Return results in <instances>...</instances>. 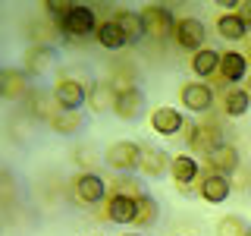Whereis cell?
Instances as JSON below:
<instances>
[{
    "label": "cell",
    "instance_id": "23",
    "mask_svg": "<svg viewBox=\"0 0 251 236\" xmlns=\"http://www.w3.org/2000/svg\"><path fill=\"white\" fill-rule=\"evenodd\" d=\"M110 19L116 22V26L123 29L126 41H138L141 35H145V26H141V16L138 13H129V10H113V16Z\"/></svg>",
    "mask_w": 251,
    "mask_h": 236
},
{
    "label": "cell",
    "instance_id": "31",
    "mask_svg": "<svg viewBox=\"0 0 251 236\" xmlns=\"http://www.w3.org/2000/svg\"><path fill=\"white\" fill-rule=\"evenodd\" d=\"M235 16L245 22V29H251V3H239L235 6Z\"/></svg>",
    "mask_w": 251,
    "mask_h": 236
},
{
    "label": "cell",
    "instance_id": "30",
    "mask_svg": "<svg viewBox=\"0 0 251 236\" xmlns=\"http://www.w3.org/2000/svg\"><path fill=\"white\" fill-rule=\"evenodd\" d=\"M69 10H73V3H66V0H47V3H44V13L50 16V19H57V26H60V19Z\"/></svg>",
    "mask_w": 251,
    "mask_h": 236
},
{
    "label": "cell",
    "instance_id": "18",
    "mask_svg": "<svg viewBox=\"0 0 251 236\" xmlns=\"http://www.w3.org/2000/svg\"><path fill=\"white\" fill-rule=\"evenodd\" d=\"M22 104L28 107L31 117H41V120H47V123H50L53 114L60 110L57 104H50V94H47V91H38V88H31L25 98H22Z\"/></svg>",
    "mask_w": 251,
    "mask_h": 236
},
{
    "label": "cell",
    "instance_id": "6",
    "mask_svg": "<svg viewBox=\"0 0 251 236\" xmlns=\"http://www.w3.org/2000/svg\"><path fill=\"white\" fill-rule=\"evenodd\" d=\"M73 192H75V199L85 202V205H98L100 199H107V195H110L104 177H100V173H91V170H85V173H78V177H75Z\"/></svg>",
    "mask_w": 251,
    "mask_h": 236
},
{
    "label": "cell",
    "instance_id": "26",
    "mask_svg": "<svg viewBox=\"0 0 251 236\" xmlns=\"http://www.w3.org/2000/svg\"><path fill=\"white\" fill-rule=\"evenodd\" d=\"M160 217V205H157L154 195H138V214H135V227H151Z\"/></svg>",
    "mask_w": 251,
    "mask_h": 236
},
{
    "label": "cell",
    "instance_id": "7",
    "mask_svg": "<svg viewBox=\"0 0 251 236\" xmlns=\"http://www.w3.org/2000/svg\"><path fill=\"white\" fill-rule=\"evenodd\" d=\"M179 101H182V107L195 110V114H204V110L214 107V88L207 82H185L179 88Z\"/></svg>",
    "mask_w": 251,
    "mask_h": 236
},
{
    "label": "cell",
    "instance_id": "28",
    "mask_svg": "<svg viewBox=\"0 0 251 236\" xmlns=\"http://www.w3.org/2000/svg\"><path fill=\"white\" fill-rule=\"evenodd\" d=\"M245 230H248V224L239 214H226L217 224V236H245Z\"/></svg>",
    "mask_w": 251,
    "mask_h": 236
},
{
    "label": "cell",
    "instance_id": "5",
    "mask_svg": "<svg viewBox=\"0 0 251 236\" xmlns=\"http://www.w3.org/2000/svg\"><path fill=\"white\" fill-rule=\"evenodd\" d=\"M88 101V88H85L78 79H60L57 85H53V104L60 110H78Z\"/></svg>",
    "mask_w": 251,
    "mask_h": 236
},
{
    "label": "cell",
    "instance_id": "15",
    "mask_svg": "<svg viewBox=\"0 0 251 236\" xmlns=\"http://www.w3.org/2000/svg\"><path fill=\"white\" fill-rule=\"evenodd\" d=\"M248 76V57L239 51H226L223 57H220V79H223L226 85H235L242 82V79Z\"/></svg>",
    "mask_w": 251,
    "mask_h": 236
},
{
    "label": "cell",
    "instance_id": "27",
    "mask_svg": "<svg viewBox=\"0 0 251 236\" xmlns=\"http://www.w3.org/2000/svg\"><path fill=\"white\" fill-rule=\"evenodd\" d=\"M78 126H82V114H78V110H57L53 120H50V129L60 132V136H69Z\"/></svg>",
    "mask_w": 251,
    "mask_h": 236
},
{
    "label": "cell",
    "instance_id": "13",
    "mask_svg": "<svg viewBox=\"0 0 251 236\" xmlns=\"http://www.w3.org/2000/svg\"><path fill=\"white\" fill-rule=\"evenodd\" d=\"M28 73L25 69H16V66H6L3 76H0V94L6 101H22L28 94Z\"/></svg>",
    "mask_w": 251,
    "mask_h": 236
},
{
    "label": "cell",
    "instance_id": "33",
    "mask_svg": "<svg viewBox=\"0 0 251 236\" xmlns=\"http://www.w3.org/2000/svg\"><path fill=\"white\" fill-rule=\"evenodd\" d=\"M123 236H141V233H123Z\"/></svg>",
    "mask_w": 251,
    "mask_h": 236
},
{
    "label": "cell",
    "instance_id": "20",
    "mask_svg": "<svg viewBox=\"0 0 251 236\" xmlns=\"http://www.w3.org/2000/svg\"><path fill=\"white\" fill-rule=\"evenodd\" d=\"M220 107H223L226 117H245L248 107H251V98L245 88H239V85H232V88L223 91V101H220Z\"/></svg>",
    "mask_w": 251,
    "mask_h": 236
},
{
    "label": "cell",
    "instance_id": "34",
    "mask_svg": "<svg viewBox=\"0 0 251 236\" xmlns=\"http://www.w3.org/2000/svg\"><path fill=\"white\" fill-rule=\"evenodd\" d=\"M245 236H251V227H248V230H245Z\"/></svg>",
    "mask_w": 251,
    "mask_h": 236
},
{
    "label": "cell",
    "instance_id": "32",
    "mask_svg": "<svg viewBox=\"0 0 251 236\" xmlns=\"http://www.w3.org/2000/svg\"><path fill=\"white\" fill-rule=\"evenodd\" d=\"M245 91H248V98H251V79H248V85H245Z\"/></svg>",
    "mask_w": 251,
    "mask_h": 236
},
{
    "label": "cell",
    "instance_id": "2",
    "mask_svg": "<svg viewBox=\"0 0 251 236\" xmlns=\"http://www.w3.org/2000/svg\"><path fill=\"white\" fill-rule=\"evenodd\" d=\"M141 151H145V145L120 139V142H113V145L104 151V161H107V167H113L120 173H129V170H135L141 164Z\"/></svg>",
    "mask_w": 251,
    "mask_h": 236
},
{
    "label": "cell",
    "instance_id": "1",
    "mask_svg": "<svg viewBox=\"0 0 251 236\" xmlns=\"http://www.w3.org/2000/svg\"><path fill=\"white\" fill-rule=\"evenodd\" d=\"M60 31L69 38H85V35H94L98 31V16H94L91 6H82V3H73V10L60 19Z\"/></svg>",
    "mask_w": 251,
    "mask_h": 236
},
{
    "label": "cell",
    "instance_id": "14",
    "mask_svg": "<svg viewBox=\"0 0 251 236\" xmlns=\"http://www.w3.org/2000/svg\"><path fill=\"white\" fill-rule=\"evenodd\" d=\"M204 164H207L210 173H223V177H229V173L239 167V151H235V145L223 142L220 148H214V151L204 157Z\"/></svg>",
    "mask_w": 251,
    "mask_h": 236
},
{
    "label": "cell",
    "instance_id": "12",
    "mask_svg": "<svg viewBox=\"0 0 251 236\" xmlns=\"http://www.w3.org/2000/svg\"><path fill=\"white\" fill-rule=\"evenodd\" d=\"M145 110V94L132 85H120V94H116V104H113V114L120 120H135V117Z\"/></svg>",
    "mask_w": 251,
    "mask_h": 236
},
{
    "label": "cell",
    "instance_id": "29",
    "mask_svg": "<svg viewBox=\"0 0 251 236\" xmlns=\"http://www.w3.org/2000/svg\"><path fill=\"white\" fill-rule=\"evenodd\" d=\"M113 195H129V199H138V195H145L141 192V186L135 183V179H129V177H120V179H113V189H110Z\"/></svg>",
    "mask_w": 251,
    "mask_h": 236
},
{
    "label": "cell",
    "instance_id": "25",
    "mask_svg": "<svg viewBox=\"0 0 251 236\" xmlns=\"http://www.w3.org/2000/svg\"><path fill=\"white\" fill-rule=\"evenodd\" d=\"M94 38H98L104 47H110V51H116V47H123V44H129L126 41V35H123V29L116 26L113 19H104L98 26V31H94Z\"/></svg>",
    "mask_w": 251,
    "mask_h": 236
},
{
    "label": "cell",
    "instance_id": "22",
    "mask_svg": "<svg viewBox=\"0 0 251 236\" xmlns=\"http://www.w3.org/2000/svg\"><path fill=\"white\" fill-rule=\"evenodd\" d=\"M170 173H173V179H176L179 186H192L195 179H198V161L188 157V154H179V157L170 161Z\"/></svg>",
    "mask_w": 251,
    "mask_h": 236
},
{
    "label": "cell",
    "instance_id": "11",
    "mask_svg": "<svg viewBox=\"0 0 251 236\" xmlns=\"http://www.w3.org/2000/svg\"><path fill=\"white\" fill-rule=\"evenodd\" d=\"M198 192H201V199H204V202L220 205V202L229 199L232 183H229V177H223V173H210V170H207V173L201 177V183H198Z\"/></svg>",
    "mask_w": 251,
    "mask_h": 236
},
{
    "label": "cell",
    "instance_id": "3",
    "mask_svg": "<svg viewBox=\"0 0 251 236\" xmlns=\"http://www.w3.org/2000/svg\"><path fill=\"white\" fill-rule=\"evenodd\" d=\"M170 38L179 47H185V51H201L204 47V22L195 19V16H179Z\"/></svg>",
    "mask_w": 251,
    "mask_h": 236
},
{
    "label": "cell",
    "instance_id": "24",
    "mask_svg": "<svg viewBox=\"0 0 251 236\" xmlns=\"http://www.w3.org/2000/svg\"><path fill=\"white\" fill-rule=\"evenodd\" d=\"M217 31L226 38V41H239V38L248 35L245 22H242L235 13H220V16H217Z\"/></svg>",
    "mask_w": 251,
    "mask_h": 236
},
{
    "label": "cell",
    "instance_id": "17",
    "mask_svg": "<svg viewBox=\"0 0 251 236\" xmlns=\"http://www.w3.org/2000/svg\"><path fill=\"white\" fill-rule=\"evenodd\" d=\"M170 167V157L163 148H151V145H145V151H141V164H138V170L145 173V177H163V170Z\"/></svg>",
    "mask_w": 251,
    "mask_h": 236
},
{
    "label": "cell",
    "instance_id": "10",
    "mask_svg": "<svg viewBox=\"0 0 251 236\" xmlns=\"http://www.w3.org/2000/svg\"><path fill=\"white\" fill-rule=\"evenodd\" d=\"M138 214V199H129V195H107L104 202V217L113 220V224H135Z\"/></svg>",
    "mask_w": 251,
    "mask_h": 236
},
{
    "label": "cell",
    "instance_id": "19",
    "mask_svg": "<svg viewBox=\"0 0 251 236\" xmlns=\"http://www.w3.org/2000/svg\"><path fill=\"white\" fill-rule=\"evenodd\" d=\"M220 57H223V54L214 51V47H201V51H195L192 54V73L201 76V79L220 73Z\"/></svg>",
    "mask_w": 251,
    "mask_h": 236
},
{
    "label": "cell",
    "instance_id": "16",
    "mask_svg": "<svg viewBox=\"0 0 251 236\" xmlns=\"http://www.w3.org/2000/svg\"><path fill=\"white\" fill-rule=\"evenodd\" d=\"M182 126H185V120L176 107H157L151 114V129L157 136H176Z\"/></svg>",
    "mask_w": 251,
    "mask_h": 236
},
{
    "label": "cell",
    "instance_id": "21",
    "mask_svg": "<svg viewBox=\"0 0 251 236\" xmlns=\"http://www.w3.org/2000/svg\"><path fill=\"white\" fill-rule=\"evenodd\" d=\"M116 94H120V88H116L113 82H94L88 88V104L94 110H113Z\"/></svg>",
    "mask_w": 251,
    "mask_h": 236
},
{
    "label": "cell",
    "instance_id": "9",
    "mask_svg": "<svg viewBox=\"0 0 251 236\" xmlns=\"http://www.w3.org/2000/svg\"><path fill=\"white\" fill-rule=\"evenodd\" d=\"M53 63H57V47L41 41V44H31L25 51V66L22 69H25L28 76H44V73H50Z\"/></svg>",
    "mask_w": 251,
    "mask_h": 236
},
{
    "label": "cell",
    "instance_id": "8",
    "mask_svg": "<svg viewBox=\"0 0 251 236\" xmlns=\"http://www.w3.org/2000/svg\"><path fill=\"white\" fill-rule=\"evenodd\" d=\"M220 145H223V132H220L214 123H198V126H192V132H188V148H192L195 154L207 157Z\"/></svg>",
    "mask_w": 251,
    "mask_h": 236
},
{
    "label": "cell",
    "instance_id": "4",
    "mask_svg": "<svg viewBox=\"0 0 251 236\" xmlns=\"http://www.w3.org/2000/svg\"><path fill=\"white\" fill-rule=\"evenodd\" d=\"M138 16H141V26H145V35H151V38L173 35L176 16H173L167 6H145V10H138Z\"/></svg>",
    "mask_w": 251,
    "mask_h": 236
}]
</instances>
